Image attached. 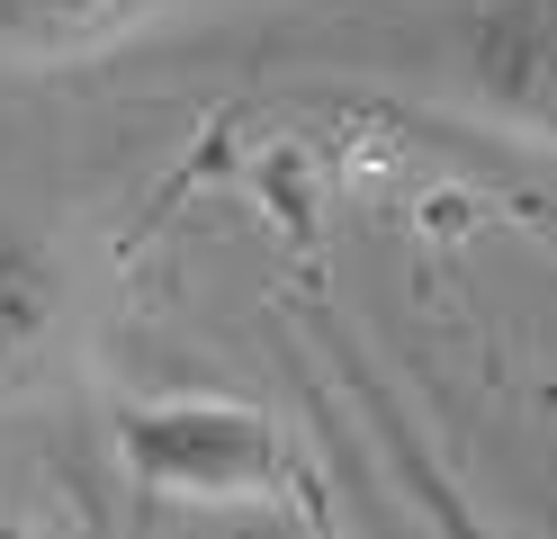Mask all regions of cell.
<instances>
[{
  "instance_id": "6da1fadb",
  "label": "cell",
  "mask_w": 557,
  "mask_h": 539,
  "mask_svg": "<svg viewBox=\"0 0 557 539\" xmlns=\"http://www.w3.org/2000/svg\"><path fill=\"white\" fill-rule=\"evenodd\" d=\"M109 450L153 503H171V513L270 503L288 486V441H278V422L234 405V395H135V405L109 414Z\"/></svg>"
},
{
  "instance_id": "7a4b0ae2",
  "label": "cell",
  "mask_w": 557,
  "mask_h": 539,
  "mask_svg": "<svg viewBox=\"0 0 557 539\" xmlns=\"http://www.w3.org/2000/svg\"><path fill=\"white\" fill-rule=\"evenodd\" d=\"M449 72L485 118L557 135V0H468L449 27Z\"/></svg>"
},
{
  "instance_id": "3957f363",
  "label": "cell",
  "mask_w": 557,
  "mask_h": 539,
  "mask_svg": "<svg viewBox=\"0 0 557 539\" xmlns=\"http://www.w3.org/2000/svg\"><path fill=\"white\" fill-rule=\"evenodd\" d=\"M54 342H63V270L37 243L0 234V405L46 387Z\"/></svg>"
},
{
  "instance_id": "277c9868",
  "label": "cell",
  "mask_w": 557,
  "mask_h": 539,
  "mask_svg": "<svg viewBox=\"0 0 557 539\" xmlns=\"http://www.w3.org/2000/svg\"><path fill=\"white\" fill-rule=\"evenodd\" d=\"M145 0H0V54H63L99 27H126Z\"/></svg>"
},
{
  "instance_id": "5b68a950",
  "label": "cell",
  "mask_w": 557,
  "mask_h": 539,
  "mask_svg": "<svg viewBox=\"0 0 557 539\" xmlns=\"http://www.w3.org/2000/svg\"><path fill=\"white\" fill-rule=\"evenodd\" d=\"M387 450H396V467H405V486H413V494H423V513L441 522V539H495V530H485V522L468 513V494H459V486H449V477H441V467H432V450H423V441H413V431H405L396 414H387Z\"/></svg>"
},
{
  "instance_id": "8992f818",
  "label": "cell",
  "mask_w": 557,
  "mask_h": 539,
  "mask_svg": "<svg viewBox=\"0 0 557 539\" xmlns=\"http://www.w3.org/2000/svg\"><path fill=\"white\" fill-rule=\"evenodd\" d=\"M171 539H315V530L270 494V503H207V513H181Z\"/></svg>"
},
{
  "instance_id": "52a82bcc",
  "label": "cell",
  "mask_w": 557,
  "mask_h": 539,
  "mask_svg": "<svg viewBox=\"0 0 557 539\" xmlns=\"http://www.w3.org/2000/svg\"><path fill=\"white\" fill-rule=\"evenodd\" d=\"M0 539H46V522H27L18 503H0Z\"/></svg>"
},
{
  "instance_id": "ba28073f",
  "label": "cell",
  "mask_w": 557,
  "mask_h": 539,
  "mask_svg": "<svg viewBox=\"0 0 557 539\" xmlns=\"http://www.w3.org/2000/svg\"><path fill=\"white\" fill-rule=\"evenodd\" d=\"M540 234H548V243H557V198H548V216H540Z\"/></svg>"
}]
</instances>
